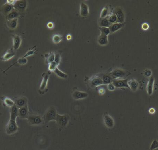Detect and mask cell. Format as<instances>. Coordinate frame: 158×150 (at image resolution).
<instances>
[{"mask_svg":"<svg viewBox=\"0 0 158 150\" xmlns=\"http://www.w3.org/2000/svg\"><path fill=\"white\" fill-rule=\"evenodd\" d=\"M114 79H125L130 73L121 68H116L110 72Z\"/></svg>","mask_w":158,"mask_h":150,"instance_id":"1","label":"cell"},{"mask_svg":"<svg viewBox=\"0 0 158 150\" xmlns=\"http://www.w3.org/2000/svg\"><path fill=\"white\" fill-rule=\"evenodd\" d=\"M57 114L58 112L55 107L53 106L50 107L46 111V113L43 116L44 122L47 123L52 120L55 121Z\"/></svg>","mask_w":158,"mask_h":150,"instance_id":"2","label":"cell"},{"mask_svg":"<svg viewBox=\"0 0 158 150\" xmlns=\"http://www.w3.org/2000/svg\"><path fill=\"white\" fill-rule=\"evenodd\" d=\"M70 119V117L68 114L61 115L58 114L55 121H56L59 128L61 129H64L67 126Z\"/></svg>","mask_w":158,"mask_h":150,"instance_id":"3","label":"cell"},{"mask_svg":"<svg viewBox=\"0 0 158 150\" xmlns=\"http://www.w3.org/2000/svg\"><path fill=\"white\" fill-rule=\"evenodd\" d=\"M51 74V71H48L47 72H44L42 75L43 77L39 89V92L40 95L45 94L48 90L47 84H48V80Z\"/></svg>","mask_w":158,"mask_h":150,"instance_id":"4","label":"cell"},{"mask_svg":"<svg viewBox=\"0 0 158 150\" xmlns=\"http://www.w3.org/2000/svg\"><path fill=\"white\" fill-rule=\"evenodd\" d=\"M27 119L31 125L39 126L45 123L43 117L37 114H29Z\"/></svg>","mask_w":158,"mask_h":150,"instance_id":"5","label":"cell"},{"mask_svg":"<svg viewBox=\"0 0 158 150\" xmlns=\"http://www.w3.org/2000/svg\"><path fill=\"white\" fill-rule=\"evenodd\" d=\"M18 129V126L16 122V120L10 119L5 127V132L7 135H13L17 132Z\"/></svg>","mask_w":158,"mask_h":150,"instance_id":"6","label":"cell"},{"mask_svg":"<svg viewBox=\"0 0 158 150\" xmlns=\"http://www.w3.org/2000/svg\"><path fill=\"white\" fill-rule=\"evenodd\" d=\"M89 86L92 89L97 88L99 86L103 85V83L100 77L98 75L93 76L89 78L87 82Z\"/></svg>","mask_w":158,"mask_h":150,"instance_id":"7","label":"cell"},{"mask_svg":"<svg viewBox=\"0 0 158 150\" xmlns=\"http://www.w3.org/2000/svg\"><path fill=\"white\" fill-rule=\"evenodd\" d=\"M103 119L104 124L107 128L109 129L113 128L115 126V121L113 118L107 112L104 113Z\"/></svg>","mask_w":158,"mask_h":150,"instance_id":"8","label":"cell"},{"mask_svg":"<svg viewBox=\"0 0 158 150\" xmlns=\"http://www.w3.org/2000/svg\"><path fill=\"white\" fill-rule=\"evenodd\" d=\"M89 95L87 93L83 91H80L77 89V88H74L73 89L72 93V97L74 100H81L86 98Z\"/></svg>","mask_w":158,"mask_h":150,"instance_id":"9","label":"cell"},{"mask_svg":"<svg viewBox=\"0 0 158 150\" xmlns=\"http://www.w3.org/2000/svg\"><path fill=\"white\" fill-rule=\"evenodd\" d=\"M112 13H114L117 17L119 23H124L125 21V15L123 10L120 7H117L113 9Z\"/></svg>","mask_w":158,"mask_h":150,"instance_id":"10","label":"cell"},{"mask_svg":"<svg viewBox=\"0 0 158 150\" xmlns=\"http://www.w3.org/2000/svg\"><path fill=\"white\" fill-rule=\"evenodd\" d=\"M14 9L18 12H23L25 11L27 7V1L24 0L16 1L15 4L13 5Z\"/></svg>","mask_w":158,"mask_h":150,"instance_id":"11","label":"cell"},{"mask_svg":"<svg viewBox=\"0 0 158 150\" xmlns=\"http://www.w3.org/2000/svg\"><path fill=\"white\" fill-rule=\"evenodd\" d=\"M128 79H114L112 83L115 86L116 88H127L129 89V87L128 86Z\"/></svg>","mask_w":158,"mask_h":150,"instance_id":"12","label":"cell"},{"mask_svg":"<svg viewBox=\"0 0 158 150\" xmlns=\"http://www.w3.org/2000/svg\"><path fill=\"white\" fill-rule=\"evenodd\" d=\"M97 75L101 78L103 84L108 85L112 83L114 79L110 74V73H102L98 74Z\"/></svg>","mask_w":158,"mask_h":150,"instance_id":"13","label":"cell"},{"mask_svg":"<svg viewBox=\"0 0 158 150\" xmlns=\"http://www.w3.org/2000/svg\"><path fill=\"white\" fill-rule=\"evenodd\" d=\"M15 103L18 108H21L28 105V99L26 97L21 96L16 99Z\"/></svg>","mask_w":158,"mask_h":150,"instance_id":"14","label":"cell"},{"mask_svg":"<svg viewBox=\"0 0 158 150\" xmlns=\"http://www.w3.org/2000/svg\"><path fill=\"white\" fill-rule=\"evenodd\" d=\"M113 9L111 7L110 5H108L103 8L101 12L100 18L107 17L111 15L113 13Z\"/></svg>","mask_w":158,"mask_h":150,"instance_id":"15","label":"cell"},{"mask_svg":"<svg viewBox=\"0 0 158 150\" xmlns=\"http://www.w3.org/2000/svg\"><path fill=\"white\" fill-rule=\"evenodd\" d=\"M89 13V10L88 5L85 3L82 2L80 3V15L83 17H87Z\"/></svg>","mask_w":158,"mask_h":150,"instance_id":"16","label":"cell"},{"mask_svg":"<svg viewBox=\"0 0 158 150\" xmlns=\"http://www.w3.org/2000/svg\"><path fill=\"white\" fill-rule=\"evenodd\" d=\"M29 115V110L28 105L22 108H19L18 116L21 119H27Z\"/></svg>","mask_w":158,"mask_h":150,"instance_id":"17","label":"cell"},{"mask_svg":"<svg viewBox=\"0 0 158 150\" xmlns=\"http://www.w3.org/2000/svg\"><path fill=\"white\" fill-rule=\"evenodd\" d=\"M15 55V50L13 49V48L9 49L7 50L6 53H5L3 56L1 58V60L4 61H8L13 57Z\"/></svg>","mask_w":158,"mask_h":150,"instance_id":"18","label":"cell"},{"mask_svg":"<svg viewBox=\"0 0 158 150\" xmlns=\"http://www.w3.org/2000/svg\"><path fill=\"white\" fill-rule=\"evenodd\" d=\"M154 83H155V78L153 77H150L147 86V94L149 96H151L153 93Z\"/></svg>","mask_w":158,"mask_h":150,"instance_id":"19","label":"cell"},{"mask_svg":"<svg viewBox=\"0 0 158 150\" xmlns=\"http://www.w3.org/2000/svg\"><path fill=\"white\" fill-rule=\"evenodd\" d=\"M13 48L15 50H17L19 48L22 43L21 37L18 35H15L13 38Z\"/></svg>","mask_w":158,"mask_h":150,"instance_id":"20","label":"cell"},{"mask_svg":"<svg viewBox=\"0 0 158 150\" xmlns=\"http://www.w3.org/2000/svg\"><path fill=\"white\" fill-rule=\"evenodd\" d=\"M124 23H119V22L111 24L109 27L110 33L116 32L119 29H121L122 27H124Z\"/></svg>","mask_w":158,"mask_h":150,"instance_id":"21","label":"cell"},{"mask_svg":"<svg viewBox=\"0 0 158 150\" xmlns=\"http://www.w3.org/2000/svg\"><path fill=\"white\" fill-rule=\"evenodd\" d=\"M10 120H16L17 117H18L19 108L15 105L10 108Z\"/></svg>","mask_w":158,"mask_h":150,"instance_id":"22","label":"cell"},{"mask_svg":"<svg viewBox=\"0 0 158 150\" xmlns=\"http://www.w3.org/2000/svg\"><path fill=\"white\" fill-rule=\"evenodd\" d=\"M97 42L99 45L101 46H106L109 43L108 36L101 34L98 38Z\"/></svg>","mask_w":158,"mask_h":150,"instance_id":"23","label":"cell"},{"mask_svg":"<svg viewBox=\"0 0 158 150\" xmlns=\"http://www.w3.org/2000/svg\"><path fill=\"white\" fill-rule=\"evenodd\" d=\"M14 9L13 5H11L10 4L7 3L3 6L1 10L3 13L7 15L11 11H12Z\"/></svg>","mask_w":158,"mask_h":150,"instance_id":"24","label":"cell"},{"mask_svg":"<svg viewBox=\"0 0 158 150\" xmlns=\"http://www.w3.org/2000/svg\"><path fill=\"white\" fill-rule=\"evenodd\" d=\"M128 84L129 89L132 91H136L139 88V83L135 80L131 79L128 81Z\"/></svg>","mask_w":158,"mask_h":150,"instance_id":"25","label":"cell"},{"mask_svg":"<svg viewBox=\"0 0 158 150\" xmlns=\"http://www.w3.org/2000/svg\"><path fill=\"white\" fill-rule=\"evenodd\" d=\"M98 25L99 27H106V28H109L111 24H110L108 21V17L106 18H100L98 20Z\"/></svg>","mask_w":158,"mask_h":150,"instance_id":"26","label":"cell"},{"mask_svg":"<svg viewBox=\"0 0 158 150\" xmlns=\"http://www.w3.org/2000/svg\"><path fill=\"white\" fill-rule=\"evenodd\" d=\"M1 98L3 101L4 103H5V104L7 107L11 108V107L15 105V101H13L12 99H10L9 97H6V96H2Z\"/></svg>","mask_w":158,"mask_h":150,"instance_id":"27","label":"cell"},{"mask_svg":"<svg viewBox=\"0 0 158 150\" xmlns=\"http://www.w3.org/2000/svg\"><path fill=\"white\" fill-rule=\"evenodd\" d=\"M19 13L14 9L12 11H11L6 16V19L7 21L11 20L17 19L19 17Z\"/></svg>","mask_w":158,"mask_h":150,"instance_id":"28","label":"cell"},{"mask_svg":"<svg viewBox=\"0 0 158 150\" xmlns=\"http://www.w3.org/2000/svg\"><path fill=\"white\" fill-rule=\"evenodd\" d=\"M18 24V19L8 20L7 22V25L9 28L12 29H15Z\"/></svg>","mask_w":158,"mask_h":150,"instance_id":"29","label":"cell"},{"mask_svg":"<svg viewBox=\"0 0 158 150\" xmlns=\"http://www.w3.org/2000/svg\"><path fill=\"white\" fill-rule=\"evenodd\" d=\"M27 62H28V60H27L26 58H23L22 57V58H20L18 60H17V61L15 62L13 64L11 65V66H10L9 67L7 68V69L6 70L4 71L3 72L4 73H5L6 71H8L10 68L12 67V66H13L14 65H15V64H17V63H18V64L21 65H24L27 64Z\"/></svg>","mask_w":158,"mask_h":150,"instance_id":"30","label":"cell"},{"mask_svg":"<svg viewBox=\"0 0 158 150\" xmlns=\"http://www.w3.org/2000/svg\"><path fill=\"white\" fill-rule=\"evenodd\" d=\"M45 57L46 58V62L48 64L54 61L55 53L53 52L45 54Z\"/></svg>","mask_w":158,"mask_h":150,"instance_id":"31","label":"cell"},{"mask_svg":"<svg viewBox=\"0 0 158 150\" xmlns=\"http://www.w3.org/2000/svg\"><path fill=\"white\" fill-rule=\"evenodd\" d=\"M54 72L57 76L61 77V78H63V79H66V78H68V77L67 74L62 72L58 67L56 68L55 70L54 71Z\"/></svg>","mask_w":158,"mask_h":150,"instance_id":"32","label":"cell"},{"mask_svg":"<svg viewBox=\"0 0 158 150\" xmlns=\"http://www.w3.org/2000/svg\"><path fill=\"white\" fill-rule=\"evenodd\" d=\"M108 21H109V22L110 24L118 22L117 17L114 13H112L111 15L109 16L108 17Z\"/></svg>","mask_w":158,"mask_h":150,"instance_id":"33","label":"cell"},{"mask_svg":"<svg viewBox=\"0 0 158 150\" xmlns=\"http://www.w3.org/2000/svg\"><path fill=\"white\" fill-rule=\"evenodd\" d=\"M37 52V49L36 48V46H34V47L32 48L31 49L28 50L27 53L25 54L22 58H26L27 57L33 55L34 54H35Z\"/></svg>","mask_w":158,"mask_h":150,"instance_id":"34","label":"cell"},{"mask_svg":"<svg viewBox=\"0 0 158 150\" xmlns=\"http://www.w3.org/2000/svg\"><path fill=\"white\" fill-rule=\"evenodd\" d=\"M99 30H100L101 34H103L104 35H108L110 33V28H106V27H99Z\"/></svg>","mask_w":158,"mask_h":150,"instance_id":"35","label":"cell"},{"mask_svg":"<svg viewBox=\"0 0 158 150\" xmlns=\"http://www.w3.org/2000/svg\"><path fill=\"white\" fill-rule=\"evenodd\" d=\"M158 148V141L156 139H154L153 141L152 142L150 147V150H154L157 149Z\"/></svg>","mask_w":158,"mask_h":150,"instance_id":"36","label":"cell"},{"mask_svg":"<svg viewBox=\"0 0 158 150\" xmlns=\"http://www.w3.org/2000/svg\"><path fill=\"white\" fill-rule=\"evenodd\" d=\"M62 40V37L59 35H55L52 38V41L55 44L59 43Z\"/></svg>","mask_w":158,"mask_h":150,"instance_id":"37","label":"cell"},{"mask_svg":"<svg viewBox=\"0 0 158 150\" xmlns=\"http://www.w3.org/2000/svg\"><path fill=\"white\" fill-rule=\"evenodd\" d=\"M58 67V65L54 61L52 62L49 64V71H54L56 68Z\"/></svg>","mask_w":158,"mask_h":150,"instance_id":"38","label":"cell"},{"mask_svg":"<svg viewBox=\"0 0 158 150\" xmlns=\"http://www.w3.org/2000/svg\"><path fill=\"white\" fill-rule=\"evenodd\" d=\"M61 61V55L58 52L55 53L54 62L56 63L57 65H58L60 64Z\"/></svg>","mask_w":158,"mask_h":150,"instance_id":"39","label":"cell"},{"mask_svg":"<svg viewBox=\"0 0 158 150\" xmlns=\"http://www.w3.org/2000/svg\"><path fill=\"white\" fill-rule=\"evenodd\" d=\"M152 72L149 69H146L144 71V75L147 77H149L152 76Z\"/></svg>","mask_w":158,"mask_h":150,"instance_id":"40","label":"cell"},{"mask_svg":"<svg viewBox=\"0 0 158 150\" xmlns=\"http://www.w3.org/2000/svg\"><path fill=\"white\" fill-rule=\"evenodd\" d=\"M107 88L110 91H114L115 90V89H116V87H115V86L112 83L108 84Z\"/></svg>","mask_w":158,"mask_h":150,"instance_id":"41","label":"cell"},{"mask_svg":"<svg viewBox=\"0 0 158 150\" xmlns=\"http://www.w3.org/2000/svg\"><path fill=\"white\" fill-rule=\"evenodd\" d=\"M98 92L100 95H103L105 94L106 90L104 88H99L98 90Z\"/></svg>","mask_w":158,"mask_h":150,"instance_id":"42","label":"cell"},{"mask_svg":"<svg viewBox=\"0 0 158 150\" xmlns=\"http://www.w3.org/2000/svg\"><path fill=\"white\" fill-rule=\"evenodd\" d=\"M16 1H15V0H7V3L10 4H11V5H13L15 4Z\"/></svg>","mask_w":158,"mask_h":150,"instance_id":"43","label":"cell"},{"mask_svg":"<svg viewBox=\"0 0 158 150\" xmlns=\"http://www.w3.org/2000/svg\"><path fill=\"white\" fill-rule=\"evenodd\" d=\"M149 27V26L148 25V24H147V23H144L142 26V28H143V29H144V30H147V29H148Z\"/></svg>","mask_w":158,"mask_h":150,"instance_id":"44","label":"cell"},{"mask_svg":"<svg viewBox=\"0 0 158 150\" xmlns=\"http://www.w3.org/2000/svg\"><path fill=\"white\" fill-rule=\"evenodd\" d=\"M47 26L49 28H53V24L52 22H49L47 24Z\"/></svg>","mask_w":158,"mask_h":150,"instance_id":"45","label":"cell"},{"mask_svg":"<svg viewBox=\"0 0 158 150\" xmlns=\"http://www.w3.org/2000/svg\"><path fill=\"white\" fill-rule=\"evenodd\" d=\"M155 111V109L153 108H150V109H149V113H150V114H154Z\"/></svg>","mask_w":158,"mask_h":150,"instance_id":"46","label":"cell"},{"mask_svg":"<svg viewBox=\"0 0 158 150\" xmlns=\"http://www.w3.org/2000/svg\"><path fill=\"white\" fill-rule=\"evenodd\" d=\"M71 38V36L70 35H68L67 36V40H70V39Z\"/></svg>","mask_w":158,"mask_h":150,"instance_id":"47","label":"cell"}]
</instances>
